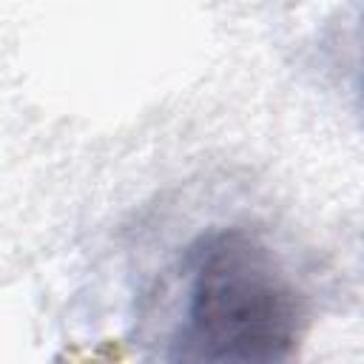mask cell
Wrapping results in <instances>:
<instances>
[{"label":"cell","mask_w":364,"mask_h":364,"mask_svg":"<svg viewBox=\"0 0 364 364\" xmlns=\"http://www.w3.org/2000/svg\"><path fill=\"white\" fill-rule=\"evenodd\" d=\"M307 299L273 247L247 228L199 236L185 256L171 364H296Z\"/></svg>","instance_id":"cell-1"}]
</instances>
